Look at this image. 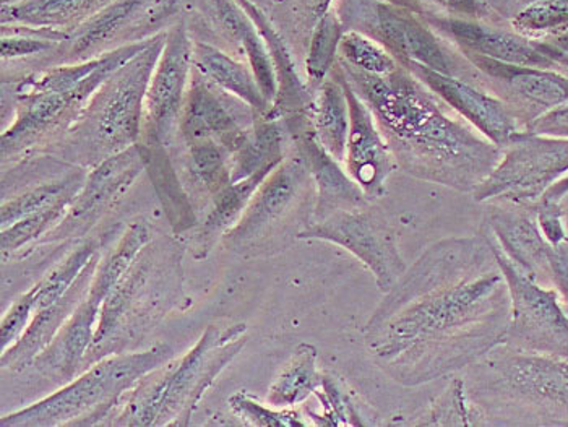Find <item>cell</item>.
I'll return each mask as SVG.
<instances>
[{"label": "cell", "mask_w": 568, "mask_h": 427, "mask_svg": "<svg viewBox=\"0 0 568 427\" xmlns=\"http://www.w3.org/2000/svg\"><path fill=\"white\" fill-rule=\"evenodd\" d=\"M311 182L306 160L294 149L293 155L284 157L283 163L262 182L237 225L224 234L223 243L242 247L261 240L290 215Z\"/></svg>", "instance_id": "ffe728a7"}, {"label": "cell", "mask_w": 568, "mask_h": 427, "mask_svg": "<svg viewBox=\"0 0 568 427\" xmlns=\"http://www.w3.org/2000/svg\"><path fill=\"white\" fill-rule=\"evenodd\" d=\"M17 2V0H2V3Z\"/></svg>", "instance_id": "681fc988"}, {"label": "cell", "mask_w": 568, "mask_h": 427, "mask_svg": "<svg viewBox=\"0 0 568 427\" xmlns=\"http://www.w3.org/2000/svg\"><path fill=\"white\" fill-rule=\"evenodd\" d=\"M345 24L335 9L315 24L306 52L308 89L315 91L328 79L339 58V43L345 34Z\"/></svg>", "instance_id": "1f68e13d"}, {"label": "cell", "mask_w": 568, "mask_h": 427, "mask_svg": "<svg viewBox=\"0 0 568 427\" xmlns=\"http://www.w3.org/2000/svg\"><path fill=\"white\" fill-rule=\"evenodd\" d=\"M270 174L272 173L268 171H262L254 176L233 182L230 187L224 189L213 199L212 210L195 237V258H205L215 247L216 241L237 225L248 202Z\"/></svg>", "instance_id": "f1b7e54d"}, {"label": "cell", "mask_w": 568, "mask_h": 427, "mask_svg": "<svg viewBox=\"0 0 568 427\" xmlns=\"http://www.w3.org/2000/svg\"><path fill=\"white\" fill-rule=\"evenodd\" d=\"M511 299L486 226L427 247L385 293L366 328L378 369L419 387L481 363L504 345Z\"/></svg>", "instance_id": "6da1fadb"}, {"label": "cell", "mask_w": 568, "mask_h": 427, "mask_svg": "<svg viewBox=\"0 0 568 427\" xmlns=\"http://www.w3.org/2000/svg\"><path fill=\"white\" fill-rule=\"evenodd\" d=\"M98 264H100V252L91 258L85 271L80 273L72 288L61 299L34 314L33 321L30 322L19 342L2 352V359H0L2 369L23 370L24 367L31 366L33 360L51 345L52 339L58 337L70 315L87 296Z\"/></svg>", "instance_id": "d4e9b609"}, {"label": "cell", "mask_w": 568, "mask_h": 427, "mask_svg": "<svg viewBox=\"0 0 568 427\" xmlns=\"http://www.w3.org/2000/svg\"><path fill=\"white\" fill-rule=\"evenodd\" d=\"M317 348L311 343H301L293 356L284 364L282 373L270 385L266 401L273 408H293L304 404L315 394L324 380L317 369Z\"/></svg>", "instance_id": "f546056e"}, {"label": "cell", "mask_w": 568, "mask_h": 427, "mask_svg": "<svg viewBox=\"0 0 568 427\" xmlns=\"http://www.w3.org/2000/svg\"><path fill=\"white\" fill-rule=\"evenodd\" d=\"M173 348L156 343L146 352L119 353L97 360L54 394L3 415L2 427L94 426L111 415L146 374L173 359Z\"/></svg>", "instance_id": "8992f818"}, {"label": "cell", "mask_w": 568, "mask_h": 427, "mask_svg": "<svg viewBox=\"0 0 568 427\" xmlns=\"http://www.w3.org/2000/svg\"><path fill=\"white\" fill-rule=\"evenodd\" d=\"M185 171L212 201L233 184L231 155L219 143L205 140L185 145Z\"/></svg>", "instance_id": "d6a6232c"}, {"label": "cell", "mask_w": 568, "mask_h": 427, "mask_svg": "<svg viewBox=\"0 0 568 427\" xmlns=\"http://www.w3.org/2000/svg\"><path fill=\"white\" fill-rule=\"evenodd\" d=\"M434 30L454 41L459 52L483 55L507 64L528 68L556 69L542 43H535L524 34L511 33L503 28L487 27L475 20L458 17H440L433 12H419Z\"/></svg>", "instance_id": "603a6c76"}, {"label": "cell", "mask_w": 568, "mask_h": 427, "mask_svg": "<svg viewBox=\"0 0 568 427\" xmlns=\"http://www.w3.org/2000/svg\"><path fill=\"white\" fill-rule=\"evenodd\" d=\"M333 72L342 80L349 103L351 128L345 157L346 171L366 192L369 201H374L387 192V181L390 180L398 164L374 114L349 85L338 62L333 68Z\"/></svg>", "instance_id": "44dd1931"}, {"label": "cell", "mask_w": 568, "mask_h": 427, "mask_svg": "<svg viewBox=\"0 0 568 427\" xmlns=\"http://www.w3.org/2000/svg\"><path fill=\"white\" fill-rule=\"evenodd\" d=\"M97 254V243L94 241H85L75 251L70 252L61 264L55 265L52 271L45 273L43 278L33 288L28 289L24 294L30 297L31 304L34 307V314L40 313L44 307L51 306L55 301L61 299L72 288L80 273L85 271L87 265L90 264L91 258Z\"/></svg>", "instance_id": "836d02e7"}, {"label": "cell", "mask_w": 568, "mask_h": 427, "mask_svg": "<svg viewBox=\"0 0 568 427\" xmlns=\"http://www.w3.org/2000/svg\"><path fill=\"white\" fill-rule=\"evenodd\" d=\"M339 59L351 68L372 75H390L399 68L398 61L377 41L359 31L346 30L339 43Z\"/></svg>", "instance_id": "8d00e7d4"}, {"label": "cell", "mask_w": 568, "mask_h": 427, "mask_svg": "<svg viewBox=\"0 0 568 427\" xmlns=\"http://www.w3.org/2000/svg\"><path fill=\"white\" fill-rule=\"evenodd\" d=\"M528 132L538 135L557 136V139H568V103L554 108L549 113L536 119L529 125Z\"/></svg>", "instance_id": "ee69618b"}, {"label": "cell", "mask_w": 568, "mask_h": 427, "mask_svg": "<svg viewBox=\"0 0 568 427\" xmlns=\"http://www.w3.org/2000/svg\"><path fill=\"white\" fill-rule=\"evenodd\" d=\"M149 43L124 45L77 64L51 65L10 82L9 91L3 90L13 106L12 122L0 139L3 166L62 143L97 90Z\"/></svg>", "instance_id": "3957f363"}, {"label": "cell", "mask_w": 568, "mask_h": 427, "mask_svg": "<svg viewBox=\"0 0 568 427\" xmlns=\"http://www.w3.org/2000/svg\"><path fill=\"white\" fill-rule=\"evenodd\" d=\"M257 118L248 104L216 89L194 70L179 121V134L185 145L212 140L233 156L247 142Z\"/></svg>", "instance_id": "ac0fdd59"}, {"label": "cell", "mask_w": 568, "mask_h": 427, "mask_svg": "<svg viewBox=\"0 0 568 427\" xmlns=\"http://www.w3.org/2000/svg\"><path fill=\"white\" fill-rule=\"evenodd\" d=\"M247 325H209L191 352L146 374L129 392L118 426H187L205 392L244 348Z\"/></svg>", "instance_id": "277c9868"}, {"label": "cell", "mask_w": 568, "mask_h": 427, "mask_svg": "<svg viewBox=\"0 0 568 427\" xmlns=\"http://www.w3.org/2000/svg\"><path fill=\"white\" fill-rule=\"evenodd\" d=\"M112 2L114 0H17L2 3L0 23L59 31L70 37Z\"/></svg>", "instance_id": "4316f807"}, {"label": "cell", "mask_w": 568, "mask_h": 427, "mask_svg": "<svg viewBox=\"0 0 568 427\" xmlns=\"http://www.w3.org/2000/svg\"><path fill=\"white\" fill-rule=\"evenodd\" d=\"M312 129L318 143L339 163H345L351 128L348 96L335 72L314 91Z\"/></svg>", "instance_id": "83f0119b"}, {"label": "cell", "mask_w": 568, "mask_h": 427, "mask_svg": "<svg viewBox=\"0 0 568 427\" xmlns=\"http://www.w3.org/2000/svg\"><path fill=\"white\" fill-rule=\"evenodd\" d=\"M88 173L85 167L77 166L75 170L67 173L64 177L59 180L43 182V184L34 185L16 197L3 201L2 210H0V220L2 227L13 225L24 216L33 215V213L43 212L51 206L59 205L62 202H72L77 192L82 189Z\"/></svg>", "instance_id": "4dcf8cb0"}, {"label": "cell", "mask_w": 568, "mask_h": 427, "mask_svg": "<svg viewBox=\"0 0 568 427\" xmlns=\"http://www.w3.org/2000/svg\"><path fill=\"white\" fill-rule=\"evenodd\" d=\"M248 2L261 9L262 12L268 13V16L272 13L273 6H275V0H248Z\"/></svg>", "instance_id": "7dc6e473"}, {"label": "cell", "mask_w": 568, "mask_h": 427, "mask_svg": "<svg viewBox=\"0 0 568 427\" xmlns=\"http://www.w3.org/2000/svg\"><path fill=\"white\" fill-rule=\"evenodd\" d=\"M146 170V156L142 145H133L115 153L88 171L82 189L77 192L64 218L40 241L43 244L61 243L85 236L104 213L124 199L140 174Z\"/></svg>", "instance_id": "2e32d148"}, {"label": "cell", "mask_w": 568, "mask_h": 427, "mask_svg": "<svg viewBox=\"0 0 568 427\" xmlns=\"http://www.w3.org/2000/svg\"><path fill=\"white\" fill-rule=\"evenodd\" d=\"M486 230L510 292L511 318L504 345L521 353L568 359V314L559 293L518 271L496 243L489 227Z\"/></svg>", "instance_id": "4fadbf2b"}, {"label": "cell", "mask_w": 568, "mask_h": 427, "mask_svg": "<svg viewBox=\"0 0 568 427\" xmlns=\"http://www.w3.org/2000/svg\"><path fill=\"white\" fill-rule=\"evenodd\" d=\"M72 202H62L43 212L33 213V215L24 216L13 225L2 227L0 234V247H2L3 258L12 257L19 254L22 248L33 246L52 230L62 218H64L67 210Z\"/></svg>", "instance_id": "d590c367"}, {"label": "cell", "mask_w": 568, "mask_h": 427, "mask_svg": "<svg viewBox=\"0 0 568 427\" xmlns=\"http://www.w3.org/2000/svg\"><path fill=\"white\" fill-rule=\"evenodd\" d=\"M338 65L409 176L473 194L503 157V149L448 113L450 108L408 69L372 75L339 58Z\"/></svg>", "instance_id": "7a4b0ae2"}, {"label": "cell", "mask_w": 568, "mask_h": 427, "mask_svg": "<svg viewBox=\"0 0 568 427\" xmlns=\"http://www.w3.org/2000/svg\"><path fill=\"white\" fill-rule=\"evenodd\" d=\"M549 279L550 288L556 289L562 304L568 306V237L550 251Z\"/></svg>", "instance_id": "7bdbcfd3"}, {"label": "cell", "mask_w": 568, "mask_h": 427, "mask_svg": "<svg viewBox=\"0 0 568 427\" xmlns=\"http://www.w3.org/2000/svg\"><path fill=\"white\" fill-rule=\"evenodd\" d=\"M542 45L556 69L568 70V31L559 37H552V40L545 41Z\"/></svg>", "instance_id": "f6af8a7d"}, {"label": "cell", "mask_w": 568, "mask_h": 427, "mask_svg": "<svg viewBox=\"0 0 568 427\" xmlns=\"http://www.w3.org/2000/svg\"><path fill=\"white\" fill-rule=\"evenodd\" d=\"M515 30L524 34H559L568 31V2L566 0H536L514 19Z\"/></svg>", "instance_id": "74e56055"}, {"label": "cell", "mask_w": 568, "mask_h": 427, "mask_svg": "<svg viewBox=\"0 0 568 427\" xmlns=\"http://www.w3.org/2000/svg\"><path fill=\"white\" fill-rule=\"evenodd\" d=\"M335 0H275L272 13L280 10V22L287 27L291 37L311 40L315 24L321 22L333 7ZM270 13V16H272ZM278 27V30H282Z\"/></svg>", "instance_id": "ab89813d"}, {"label": "cell", "mask_w": 568, "mask_h": 427, "mask_svg": "<svg viewBox=\"0 0 568 427\" xmlns=\"http://www.w3.org/2000/svg\"><path fill=\"white\" fill-rule=\"evenodd\" d=\"M560 205H562L564 209V218H566V227L568 233V194L562 199V201H560Z\"/></svg>", "instance_id": "c3c4849f"}, {"label": "cell", "mask_w": 568, "mask_h": 427, "mask_svg": "<svg viewBox=\"0 0 568 427\" xmlns=\"http://www.w3.org/2000/svg\"><path fill=\"white\" fill-rule=\"evenodd\" d=\"M568 176V139L518 132L473 197L479 203L535 205Z\"/></svg>", "instance_id": "30bf717a"}, {"label": "cell", "mask_w": 568, "mask_h": 427, "mask_svg": "<svg viewBox=\"0 0 568 427\" xmlns=\"http://www.w3.org/2000/svg\"><path fill=\"white\" fill-rule=\"evenodd\" d=\"M234 415L241 418L245 425L257 427H304L308 426L303 416L291 408H273L255 400L247 392H236L227 400Z\"/></svg>", "instance_id": "f35d334b"}, {"label": "cell", "mask_w": 568, "mask_h": 427, "mask_svg": "<svg viewBox=\"0 0 568 427\" xmlns=\"http://www.w3.org/2000/svg\"><path fill=\"white\" fill-rule=\"evenodd\" d=\"M194 37L185 17L166 30V43L150 80L143 115L142 142L145 145H171L179 132L182 108L191 87Z\"/></svg>", "instance_id": "9a60e30c"}, {"label": "cell", "mask_w": 568, "mask_h": 427, "mask_svg": "<svg viewBox=\"0 0 568 427\" xmlns=\"http://www.w3.org/2000/svg\"><path fill=\"white\" fill-rule=\"evenodd\" d=\"M164 43L166 31L153 37L97 90L62 140L65 157H73L79 166L94 167L142 142L146 91Z\"/></svg>", "instance_id": "5b68a950"}, {"label": "cell", "mask_w": 568, "mask_h": 427, "mask_svg": "<svg viewBox=\"0 0 568 427\" xmlns=\"http://www.w3.org/2000/svg\"><path fill=\"white\" fill-rule=\"evenodd\" d=\"M532 210H535L536 222H538L539 230L547 243L557 246L567 240L566 218H564V209L560 202L541 199L532 205Z\"/></svg>", "instance_id": "b9f144b4"}, {"label": "cell", "mask_w": 568, "mask_h": 427, "mask_svg": "<svg viewBox=\"0 0 568 427\" xmlns=\"http://www.w3.org/2000/svg\"><path fill=\"white\" fill-rule=\"evenodd\" d=\"M481 369L471 395L528 425L568 426V359L521 353L508 346L476 364Z\"/></svg>", "instance_id": "52a82bcc"}, {"label": "cell", "mask_w": 568, "mask_h": 427, "mask_svg": "<svg viewBox=\"0 0 568 427\" xmlns=\"http://www.w3.org/2000/svg\"><path fill=\"white\" fill-rule=\"evenodd\" d=\"M152 241V227L145 220L129 225L118 246L98 264L93 282L82 303L70 315L58 337L31 364L38 373L65 384L83 373V363L97 334L101 307L108 294L131 267L140 251Z\"/></svg>", "instance_id": "ba28073f"}, {"label": "cell", "mask_w": 568, "mask_h": 427, "mask_svg": "<svg viewBox=\"0 0 568 427\" xmlns=\"http://www.w3.org/2000/svg\"><path fill=\"white\" fill-rule=\"evenodd\" d=\"M189 0H114L70 34L54 52L59 64H77L115 49L152 40L184 17Z\"/></svg>", "instance_id": "7c38bea8"}, {"label": "cell", "mask_w": 568, "mask_h": 427, "mask_svg": "<svg viewBox=\"0 0 568 427\" xmlns=\"http://www.w3.org/2000/svg\"><path fill=\"white\" fill-rule=\"evenodd\" d=\"M483 223L489 227L494 240L518 271L550 288L549 257L552 244L542 236L532 205L489 202Z\"/></svg>", "instance_id": "7402d4cb"}, {"label": "cell", "mask_w": 568, "mask_h": 427, "mask_svg": "<svg viewBox=\"0 0 568 427\" xmlns=\"http://www.w3.org/2000/svg\"><path fill=\"white\" fill-rule=\"evenodd\" d=\"M237 2H240V3H241V6H245V3H247V2H248V0H247V2H245V0H237Z\"/></svg>", "instance_id": "f907efd6"}, {"label": "cell", "mask_w": 568, "mask_h": 427, "mask_svg": "<svg viewBox=\"0 0 568 427\" xmlns=\"http://www.w3.org/2000/svg\"><path fill=\"white\" fill-rule=\"evenodd\" d=\"M417 426H487V415L476 401H471L468 385L465 380L455 377L447 390L437 397L430 405L427 415H424Z\"/></svg>", "instance_id": "e575fe53"}, {"label": "cell", "mask_w": 568, "mask_h": 427, "mask_svg": "<svg viewBox=\"0 0 568 427\" xmlns=\"http://www.w3.org/2000/svg\"><path fill=\"white\" fill-rule=\"evenodd\" d=\"M454 111L465 119L479 134L499 149H505L518 132H524L507 104L496 94L479 89L476 83L462 77L445 75L419 64H403Z\"/></svg>", "instance_id": "d6986e66"}, {"label": "cell", "mask_w": 568, "mask_h": 427, "mask_svg": "<svg viewBox=\"0 0 568 427\" xmlns=\"http://www.w3.org/2000/svg\"><path fill=\"white\" fill-rule=\"evenodd\" d=\"M294 149L306 160L312 182L317 191L311 223L322 222L333 213L349 212L371 205L366 192L354 182L342 163L318 143L312 124L291 135Z\"/></svg>", "instance_id": "cb8c5ba5"}, {"label": "cell", "mask_w": 568, "mask_h": 427, "mask_svg": "<svg viewBox=\"0 0 568 427\" xmlns=\"http://www.w3.org/2000/svg\"><path fill=\"white\" fill-rule=\"evenodd\" d=\"M192 62L200 77L216 89L240 98L255 111L258 118H265L272 110L247 61L234 58L230 52L210 41L194 38Z\"/></svg>", "instance_id": "484cf974"}, {"label": "cell", "mask_w": 568, "mask_h": 427, "mask_svg": "<svg viewBox=\"0 0 568 427\" xmlns=\"http://www.w3.org/2000/svg\"><path fill=\"white\" fill-rule=\"evenodd\" d=\"M564 307H566V311H567V314H568V306H566V304H564Z\"/></svg>", "instance_id": "816d5d0a"}, {"label": "cell", "mask_w": 568, "mask_h": 427, "mask_svg": "<svg viewBox=\"0 0 568 427\" xmlns=\"http://www.w3.org/2000/svg\"><path fill=\"white\" fill-rule=\"evenodd\" d=\"M297 240L325 241L353 254L374 275L382 293H388L408 271L398 248L396 231L377 206H363L333 213L328 218L308 223Z\"/></svg>", "instance_id": "5bb4252c"}, {"label": "cell", "mask_w": 568, "mask_h": 427, "mask_svg": "<svg viewBox=\"0 0 568 427\" xmlns=\"http://www.w3.org/2000/svg\"><path fill=\"white\" fill-rule=\"evenodd\" d=\"M152 243L136 255L101 307L97 334L87 353L83 370L97 360L119 355L133 335L145 325L150 313L158 309V297L170 285L166 265L156 262L161 252Z\"/></svg>", "instance_id": "8fae6325"}, {"label": "cell", "mask_w": 568, "mask_h": 427, "mask_svg": "<svg viewBox=\"0 0 568 427\" xmlns=\"http://www.w3.org/2000/svg\"><path fill=\"white\" fill-rule=\"evenodd\" d=\"M463 58L479 73V82L507 104L521 129L568 103V77L559 70L507 64L478 54L463 52Z\"/></svg>", "instance_id": "e0dca14e"}, {"label": "cell", "mask_w": 568, "mask_h": 427, "mask_svg": "<svg viewBox=\"0 0 568 427\" xmlns=\"http://www.w3.org/2000/svg\"><path fill=\"white\" fill-rule=\"evenodd\" d=\"M345 30L367 34L403 64H419L462 77V64L442 44L429 23L398 0H339L335 7ZM463 79V77H462Z\"/></svg>", "instance_id": "9c48e42d"}, {"label": "cell", "mask_w": 568, "mask_h": 427, "mask_svg": "<svg viewBox=\"0 0 568 427\" xmlns=\"http://www.w3.org/2000/svg\"><path fill=\"white\" fill-rule=\"evenodd\" d=\"M325 408L324 421L321 426H361L364 425L351 404L348 395L339 388L332 377L324 376L321 387L315 390Z\"/></svg>", "instance_id": "60d3db41"}, {"label": "cell", "mask_w": 568, "mask_h": 427, "mask_svg": "<svg viewBox=\"0 0 568 427\" xmlns=\"http://www.w3.org/2000/svg\"><path fill=\"white\" fill-rule=\"evenodd\" d=\"M568 194V176L562 177L559 182L552 185L549 191L546 192L545 197L547 201L560 202Z\"/></svg>", "instance_id": "bcb514c9"}]
</instances>
